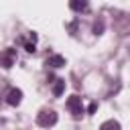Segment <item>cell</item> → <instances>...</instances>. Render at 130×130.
Wrapping results in <instances>:
<instances>
[{"label":"cell","instance_id":"cell-1","mask_svg":"<svg viewBox=\"0 0 130 130\" xmlns=\"http://www.w3.org/2000/svg\"><path fill=\"white\" fill-rule=\"evenodd\" d=\"M16 59H18V53H16V49H12V47H8V49H4V51L0 53V65H2L4 69H10V67L16 63Z\"/></svg>","mask_w":130,"mask_h":130},{"label":"cell","instance_id":"cell-2","mask_svg":"<svg viewBox=\"0 0 130 130\" xmlns=\"http://www.w3.org/2000/svg\"><path fill=\"white\" fill-rule=\"evenodd\" d=\"M67 110L73 114V118H81L83 116V102H81V98L79 95H71L69 100H67Z\"/></svg>","mask_w":130,"mask_h":130},{"label":"cell","instance_id":"cell-3","mask_svg":"<svg viewBox=\"0 0 130 130\" xmlns=\"http://www.w3.org/2000/svg\"><path fill=\"white\" fill-rule=\"evenodd\" d=\"M37 124L43 126V128L55 126V124H57V114H55L53 110H43V112L37 116Z\"/></svg>","mask_w":130,"mask_h":130},{"label":"cell","instance_id":"cell-4","mask_svg":"<svg viewBox=\"0 0 130 130\" xmlns=\"http://www.w3.org/2000/svg\"><path fill=\"white\" fill-rule=\"evenodd\" d=\"M20 43H22V47L28 51V53H35L37 49H35V45H37V35L35 32H28L26 37H20Z\"/></svg>","mask_w":130,"mask_h":130},{"label":"cell","instance_id":"cell-5","mask_svg":"<svg viewBox=\"0 0 130 130\" xmlns=\"http://www.w3.org/2000/svg\"><path fill=\"white\" fill-rule=\"evenodd\" d=\"M20 100H22V91H20L18 87H10V91H8V95H6V102H8L10 106H18Z\"/></svg>","mask_w":130,"mask_h":130},{"label":"cell","instance_id":"cell-6","mask_svg":"<svg viewBox=\"0 0 130 130\" xmlns=\"http://www.w3.org/2000/svg\"><path fill=\"white\" fill-rule=\"evenodd\" d=\"M69 8L73 12H87L89 10V0H69Z\"/></svg>","mask_w":130,"mask_h":130},{"label":"cell","instance_id":"cell-7","mask_svg":"<svg viewBox=\"0 0 130 130\" xmlns=\"http://www.w3.org/2000/svg\"><path fill=\"white\" fill-rule=\"evenodd\" d=\"M45 63H47V67L59 69V67H63V65H65V57H61V55H49Z\"/></svg>","mask_w":130,"mask_h":130},{"label":"cell","instance_id":"cell-8","mask_svg":"<svg viewBox=\"0 0 130 130\" xmlns=\"http://www.w3.org/2000/svg\"><path fill=\"white\" fill-rule=\"evenodd\" d=\"M63 91H65V79H55V83H53V95L59 98Z\"/></svg>","mask_w":130,"mask_h":130},{"label":"cell","instance_id":"cell-9","mask_svg":"<svg viewBox=\"0 0 130 130\" xmlns=\"http://www.w3.org/2000/svg\"><path fill=\"white\" fill-rule=\"evenodd\" d=\"M93 30H95V35H100V32L104 30V24H102V22H95V24H93Z\"/></svg>","mask_w":130,"mask_h":130},{"label":"cell","instance_id":"cell-10","mask_svg":"<svg viewBox=\"0 0 130 130\" xmlns=\"http://www.w3.org/2000/svg\"><path fill=\"white\" fill-rule=\"evenodd\" d=\"M95 108H98V104L93 102V104H89V108H87V112H89V114H93V112H95Z\"/></svg>","mask_w":130,"mask_h":130}]
</instances>
